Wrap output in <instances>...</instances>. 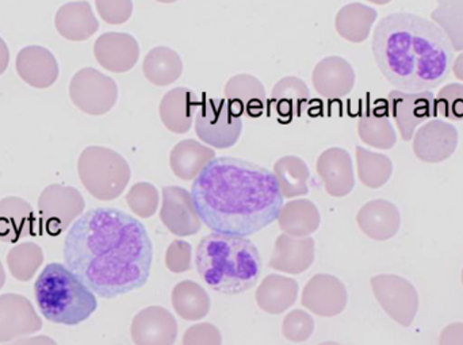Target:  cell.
Masks as SVG:
<instances>
[{"mask_svg": "<svg viewBox=\"0 0 463 345\" xmlns=\"http://www.w3.org/2000/svg\"><path fill=\"white\" fill-rule=\"evenodd\" d=\"M65 266L105 300L146 286L154 246L143 222L114 208H97L76 219L62 249Z\"/></svg>", "mask_w": 463, "mask_h": 345, "instance_id": "cell-1", "label": "cell"}, {"mask_svg": "<svg viewBox=\"0 0 463 345\" xmlns=\"http://www.w3.org/2000/svg\"><path fill=\"white\" fill-rule=\"evenodd\" d=\"M201 221L222 235L248 238L278 219L283 195L274 173L255 163L219 157L192 186Z\"/></svg>", "mask_w": 463, "mask_h": 345, "instance_id": "cell-2", "label": "cell"}, {"mask_svg": "<svg viewBox=\"0 0 463 345\" xmlns=\"http://www.w3.org/2000/svg\"><path fill=\"white\" fill-rule=\"evenodd\" d=\"M372 49L378 70L400 91H432L453 68L454 49L445 33L416 14L383 16L373 34Z\"/></svg>", "mask_w": 463, "mask_h": 345, "instance_id": "cell-3", "label": "cell"}, {"mask_svg": "<svg viewBox=\"0 0 463 345\" xmlns=\"http://www.w3.org/2000/svg\"><path fill=\"white\" fill-rule=\"evenodd\" d=\"M195 265L211 289L227 295L247 292L261 274L260 255L252 241L222 233H212L200 241Z\"/></svg>", "mask_w": 463, "mask_h": 345, "instance_id": "cell-4", "label": "cell"}, {"mask_svg": "<svg viewBox=\"0 0 463 345\" xmlns=\"http://www.w3.org/2000/svg\"><path fill=\"white\" fill-rule=\"evenodd\" d=\"M41 313L48 322L76 327L89 320L98 308L94 293L61 263L43 268L34 284Z\"/></svg>", "mask_w": 463, "mask_h": 345, "instance_id": "cell-5", "label": "cell"}, {"mask_svg": "<svg viewBox=\"0 0 463 345\" xmlns=\"http://www.w3.org/2000/svg\"><path fill=\"white\" fill-rule=\"evenodd\" d=\"M78 172L84 189L105 202L117 200L130 182L127 160L106 146H87L79 157Z\"/></svg>", "mask_w": 463, "mask_h": 345, "instance_id": "cell-6", "label": "cell"}, {"mask_svg": "<svg viewBox=\"0 0 463 345\" xmlns=\"http://www.w3.org/2000/svg\"><path fill=\"white\" fill-rule=\"evenodd\" d=\"M242 132L241 114L227 99L203 94L195 114V133L201 141L217 149L236 145Z\"/></svg>", "mask_w": 463, "mask_h": 345, "instance_id": "cell-7", "label": "cell"}, {"mask_svg": "<svg viewBox=\"0 0 463 345\" xmlns=\"http://www.w3.org/2000/svg\"><path fill=\"white\" fill-rule=\"evenodd\" d=\"M86 209L83 195L73 187L51 184L38 198L40 228L49 236H60Z\"/></svg>", "mask_w": 463, "mask_h": 345, "instance_id": "cell-8", "label": "cell"}, {"mask_svg": "<svg viewBox=\"0 0 463 345\" xmlns=\"http://www.w3.org/2000/svg\"><path fill=\"white\" fill-rule=\"evenodd\" d=\"M73 105L89 116H103L116 106L118 87L110 76L94 68H84L75 73L70 84Z\"/></svg>", "mask_w": 463, "mask_h": 345, "instance_id": "cell-9", "label": "cell"}, {"mask_svg": "<svg viewBox=\"0 0 463 345\" xmlns=\"http://www.w3.org/2000/svg\"><path fill=\"white\" fill-rule=\"evenodd\" d=\"M372 287L381 308L397 324L410 328L415 322L419 294L410 281L399 275H377L372 278Z\"/></svg>", "mask_w": 463, "mask_h": 345, "instance_id": "cell-10", "label": "cell"}, {"mask_svg": "<svg viewBox=\"0 0 463 345\" xmlns=\"http://www.w3.org/2000/svg\"><path fill=\"white\" fill-rule=\"evenodd\" d=\"M435 97L432 91L404 92L394 89L386 103L388 111L399 127L402 140L411 141L416 127L434 116Z\"/></svg>", "mask_w": 463, "mask_h": 345, "instance_id": "cell-11", "label": "cell"}, {"mask_svg": "<svg viewBox=\"0 0 463 345\" xmlns=\"http://www.w3.org/2000/svg\"><path fill=\"white\" fill-rule=\"evenodd\" d=\"M43 330V320L24 295H0V343H13Z\"/></svg>", "mask_w": 463, "mask_h": 345, "instance_id": "cell-12", "label": "cell"}, {"mask_svg": "<svg viewBox=\"0 0 463 345\" xmlns=\"http://www.w3.org/2000/svg\"><path fill=\"white\" fill-rule=\"evenodd\" d=\"M163 203L160 219L163 225L178 238L197 235L201 219L195 210L192 192L182 187L170 186L162 190Z\"/></svg>", "mask_w": 463, "mask_h": 345, "instance_id": "cell-13", "label": "cell"}, {"mask_svg": "<svg viewBox=\"0 0 463 345\" xmlns=\"http://www.w3.org/2000/svg\"><path fill=\"white\" fill-rule=\"evenodd\" d=\"M458 130L442 119H432L416 132L413 152L421 162L438 164L450 159L458 146Z\"/></svg>", "mask_w": 463, "mask_h": 345, "instance_id": "cell-14", "label": "cell"}, {"mask_svg": "<svg viewBox=\"0 0 463 345\" xmlns=\"http://www.w3.org/2000/svg\"><path fill=\"white\" fill-rule=\"evenodd\" d=\"M301 303L307 311L317 316L335 317L347 306V289L336 276L318 274L304 287Z\"/></svg>", "mask_w": 463, "mask_h": 345, "instance_id": "cell-15", "label": "cell"}, {"mask_svg": "<svg viewBox=\"0 0 463 345\" xmlns=\"http://www.w3.org/2000/svg\"><path fill=\"white\" fill-rule=\"evenodd\" d=\"M130 335L136 345H174L178 338V324L167 309L149 306L136 314Z\"/></svg>", "mask_w": 463, "mask_h": 345, "instance_id": "cell-16", "label": "cell"}, {"mask_svg": "<svg viewBox=\"0 0 463 345\" xmlns=\"http://www.w3.org/2000/svg\"><path fill=\"white\" fill-rule=\"evenodd\" d=\"M94 56L109 72L124 73L137 64L140 45L128 33L109 32L95 41Z\"/></svg>", "mask_w": 463, "mask_h": 345, "instance_id": "cell-17", "label": "cell"}, {"mask_svg": "<svg viewBox=\"0 0 463 345\" xmlns=\"http://www.w3.org/2000/svg\"><path fill=\"white\" fill-rule=\"evenodd\" d=\"M313 87L326 99L347 97L355 86V70L353 65L339 56L321 60L312 75Z\"/></svg>", "mask_w": 463, "mask_h": 345, "instance_id": "cell-18", "label": "cell"}, {"mask_svg": "<svg viewBox=\"0 0 463 345\" xmlns=\"http://www.w3.org/2000/svg\"><path fill=\"white\" fill-rule=\"evenodd\" d=\"M15 67L19 78L34 89H49L59 78L56 57L43 46H26L21 49L16 56Z\"/></svg>", "mask_w": 463, "mask_h": 345, "instance_id": "cell-19", "label": "cell"}, {"mask_svg": "<svg viewBox=\"0 0 463 345\" xmlns=\"http://www.w3.org/2000/svg\"><path fill=\"white\" fill-rule=\"evenodd\" d=\"M326 192L335 198L350 194L355 187L353 162L345 149L329 148L320 154L316 165Z\"/></svg>", "mask_w": 463, "mask_h": 345, "instance_id": "cell-20", "label": "cell"}, {"mask_svg": "<svg viewBox=\"0 0 463 345\" xmlns=\"http://www.w3.org/2000/svg\"><path fill=\"white\" fill-rule=\"evenodd\" d=\"M315 262V240L310 238H294L280 235L275 241L274 252L269 266L275 271L298 275Z\"/></svg>", "mask_w": 463, "mask_h": 345, "instance_id": "cell-21", "label": "cell"}, {"mask_svg": "<svg viewBox=\"0 0 463 345\" xmlns=\"http://www.w3.org/2000/svg\"><path fill=\"white\" fill-rule=\"evenodd\" d=\"M356 222L367 238L388 241L399 233L402 216L396 205L386 200H374L362 206Z\"/></svg>", "mask_w": 463, "mask_h": 345, "instance_id": "cell-22", "label": "cell"}, {"mask_svg": "<svg viewBox=\"0 0 463 345\" xmlns=\"http://www.w3.org/2000/svg\"><path fill=\"white\" fill-rule=\"evenodd\" d=\"M37 219L29 202L18 197L0 200V241L18 243L37 235Z\"/></svg>", "mask_w": 463, "mask_h": 345, "instance_id": "cell-23", "label": "cell"}, {"mask_svg": "<svg viewBox=\"0 0 463 345\" xmlns=\"http://www.w3.org/2000/svg\"><path fill=\"white\" fill-rule=\"evenodd\" d=\"M201 99L192 89L179 87L171 89L160 103V118L163 125L175 135H184L192 129Z\"/></svg>", "mask_w": 463, "mask_h": 345, "instance_id": "cell-24", "label": "cell"}, {"mask_svg": "<svg viewBox=\"0 0 463 345\" xmlns=\"http://www.w3.org/2000/svg\"><path fill=\"white\" fill-rule=\"evenodd\" d=\"M57 32L68 41H86L99 29V22L89 2H71L57 11Z\"/></svg>", "mask_w": 463, "mask_h": 345, "instance_id": "cell-25", "label": "cell"}, {"mask_svg": "<svg viewBox=\"0 0 463 345\" xmlns=\"http://www.w3.org/2000/svg\"><path fill=\"white\" fill-rule=\"evenodd\" d=\"M225 99L241 116L258 117L263 113L266 105V89L255 76L240 73L228 80Z\"/></svg>", "mask_w": 463, "mask_h": 345, "instance_id": "cell-26", "label": "cell"}, {"mask_svg": "<svg viewBox=\"0 0 463 345\" xmlns=\"http://www.w3.org/2000/svg\"><path fill=\"white\" fill-rule=\"evenodd\" d=\"M216 159V152L200 141L184 140L174 146L170 154V165L175 176L182 181H193L203 168Z\"/></svg>", "mask_w": 463, "mask_h": 345, "instance_id": "cell-27", "label": "cell"}, {"mask_svg": "<svg viewBox=\"0 0 463 345\" xmlns=\"http://www.w3.org/2000/svg\"><path fill=\"white\" fill-rule=\"evenodd\" d=\"M298 284L282 275H269L256 290V303L269 314H280L296 303Z\"/></svg>", "mask_w": 463, "mask_h": 345, "instance_id": "cell-28", "label": "cell"}, {"mask_svg": "<svg viewBox=\"0 0 463 345\" xmlns=\"http://www.w3.org/2000/svg\"><path fill=\"white\" fill-rule=\"evenodd\" d=\"M278 224L286 235L307 238L320 227V211L312 200H291L283 205L278 216Z\"/></svg>", "mask_w": 463, "mask_h": 345, "instance_id": "cell-29", "label": "cell"}, {"mask_svg": "<svg viewBox=\"0 0 463 345\" xmlns=\"http://www.w3.org/2000/svg\"><path fill=\"white\" fill-rule=\"evenodd\" d=\"M358 135L361 140L373 148H393L397 143L396 130L389 119L388 103L385 107H370L362 114L358 122Z\"/></svg>", "mask_w": 463, "mask_h": 345, "instance_id": "cell-30", "label": "cell"}, {"mask_svg": "<svg viewBox=\"0 0 463 345\" xmlns=\"http://www.w3.org/2000/svg\"><path fill=\"white\" fill-rule=\"evenodd\" d=\"M143 72L154 86H170L181 79L184 62L178 51L167 46H157L151 49L144 59Z\"/></svg>", "mask_w": 463, "mask_h": 345, "instance_id": "cell-31", "label": "cell"}, {"mask_svg": "<svg viewBox=\"0 0 463 345\" xmlns=\"http://www.w3.org/2000/svg\"><path fill=\"white\" fill-rule=\"evenodd\" d=\"M377 16L374 8L362 3H351L340 8L335 26L340 37L350 42L361 43L369 38Z\"/></svg>", "mask_w": 463, "mask_h": 345, "instance_id": "cell-32", "label": "cell"}, {"mask_svg": "<svg viewBox=\"0 0 463 345\" xmlns=\"http://www.w3.org/2000/svg\"><path fill=\"white\" fill-rule=\"evenodd\" d=\"M271 100L282 118L291 119L301 117L302 110L310 100V91L304 80L296 76H288L275 84Z\"/></svg>", "mask_w": 463, "mask_h": 345, "instance_id": "cell-33", "label": "cell"}, {"mask_svg": "<svg viewBox=\"0 0 463 345\" xmlns=\"http://www.w3.org/2000/svg\"><path fill=\"white\" fill-rule=\"evenodd\" d=\"M171 303L179 317L187 322H198L211 312V297L201 284L184 281L176 284L171 295Z\"/></svg>", "mask_w": 463, "mask_h": 345, "instance_id": "cell-34", "label": "cell"}, {"mask_svg": "<svg viewBox=\"0 0 463 345\" xmlns=\"http://www.w3.org/2000/svg\"><path fill=\"white\" fill-rule=\"evenodd\" d=\"M274 176L279 184L283 198L301 197L309 192V168L299 157H280L275 163Z\"/></svg>", "mask_w": 463, "mask_h": 345, "instance_id": "cell-35", "label": "cell"}, {"mask_svg": "<svg viewBox=\"0 0 463 345\" xmlns=\"http://www.w3.org/2000/svg\"><path fill=\"white\" fill-rule=\"evenodd\" d=\"M356 165L362 183L369 189H381L391 181L393 163L386 154L356 146Z\"/></svg>", "mask_w": 463, "mask_h": 345, "instance_id": "cell-36", "label": "cell"}, {"mask_svg": "<svg viewBox=\"0 0 463 345\" xmlns=\"http://www.w3.org/2000/svg\"><path fill=\"white\" fill-rule=\"evenodd\" d=\"M432 21L445 33L454 51H463V0H437Z\"/></svg>", "mask_w": 463, "mask_h": 345, "instance_id": "cell-37", "label": "cell"}, {"mask_svg": "<svg viewBox=\"0 0 463 345\" xmlns=\"http://www.w3.org/2000/svg\"><path fill=\"white\" fill-rule=\"evenodd\" d=\"M43 263V251L35 243L16 244L8 251L7 266L11 275L19 282L32 281Z\"/></svg>", "mask_w": 463, "mask_h": 345, "instance_id": "cell-38", "label": "cell"}, {"mask_svg": "<svg viewBox=\"0 0 463 345\" xmlns=\"http://www.w3.org/2000/svg\"><path fill=\"white\" fill-rule=\"evenodd\" d=\"M160 195L154 184L140 182L129 190L127 203L130 210L141 219H151L159 208Z\"/></svg>", "mask_w": 463, "mask_h": 345, "instance_id": "cell-39", "label": "cell"}, {"mask_svg": "<svg viewBox=\"0 0 463 345\" xmlns=\"http://www.w3.org/2000/svg\"><path fill=\"white\" fill-rule=\"evenodd\" d=\"M453 121H463V84L451 83L443 87L434 100V116Z\"/></svg>", "mask_w": 463, "mask_h": 345, "instance_id": "cell-40", "label": "cell"}, {"mask_svg": "<svg viewBox=\"0 0 463 345\" xmlns=\"http://www.w3.org/2000/svg\"><path fill=\"white\" fill-rule=\"evenodd\" d=\"M313 331H315V322L307 312L297 309L290 312L283 320V336L293 343H304L312 336Z\"/></svg>", "mask_w": 463, "mask_h": 345, "instance_id": "cell-41", "label": "cell"}, {"mask_svg": "<svg viewBox=\"0 0 463 345\" xmlns=\"http://www.w3.org/2000/svg\"><path fill=\"white\" fill-rule=\"evenodd\" d=\"M100 18L109 24H122L133 14L132 0H95Z\"/></svg>", "mask_w": 463, "mask_h": 345, "instance_id": "cell-42", "label": "cell"}, {"mask_svg": "<svg viewBox=\"0 0 463 345\" xmlns=\"http://www.w3.org/2000/svg\"><path fill=\"white\" fill-rule=\"evenodd\" d=\"M192 246L187 241L175 240L165 252V266L174 274L186 273L192 268Z\"/></svg>", "mask_w": 463, "mask_h": 345, "instance_id": "cell-43", "label": "cell"}, {"mask_svg": "<svg viewBox=\"0 0 463 345\" xmlns=\"http://www.w3.org/2000/svg\"><path fill=\"white\" fill-rule=\"evenodd\" d=\"M222 336L216 325L203 322L184 332V345H222Z\"/></svg>", "mask_w": 463, "mask_h": 345, "instance_id": "cell-44", "label": "cell"}, {"mask_svg": "<svg viewBox=\"0 0 463 345\" xmlns=\"http://www.w3.org/2000/svg\"><path fill=\"white\" fill-rule=\"evenodd\" d=\"M439 345H463V322L448 325L440 333Z\"/></svg>", "mask_w": 463, "mask_h": 345, "instance_id": "cell-45", "label": "cell"}, {"mask_svg": "<svg viewBox=\"0 0 463 345\" xmlns=\"http://www.w3.org/2000/svg\"><path fill=\"white\" fill-rule=\"evenodd\" d=\"M7 345H59L53 339L48 336H24V338L18 339V340L8 343Z\"/></svg>", "mask_w": 463, "mask_h": 345, "instance_id": "cell-46", "label": "cell"}, {"mask_svg": "<svg viewBox=\"0 0 463 345\" xmlns=\"http://www.w3.org/2000/svg\"><path fill=\"white\" fill-rule=\"evenodd\" d=\"M8 64H10V51H8L7 43L0 37V75L5 72Z\"/></svg>", "mask_w": 463, "mask_h": 345, "instance_id": "cell-47", "label": "cell"}, {"mask_svg": "<svg viewBox=\"0 0 463 345\" xmlns=\"http://www.w3.org/2000/svg\"><path fill=\"white\" fill-rule=\"evenodd\" d=\"M453 70L454 75L458 80L463 81V51L461 54H458L456 60L453 62Z\"/></svg>", "mask_w": 463, "mask_h": 345, "instance_id": "cell-48", "label": "cell"}, {"mask_svg": "<svg viewBox=\"0 0 463 345\" xmlns=\"http://www.w3.org/2000/svg\"><path fill=\"white\" fill-rule=\"evenodd\" d=\"M5 268H3L2 262H0V289L5 286Z\"/></svg>", "mask_w": 463, "mask_h": 345, "instance_id": "cell-49", "label": "cell"}, {"mask_svg": "<svg viewBox=\"0 0 463 345\" xmlns=\"http://www.w3.org/2000/svg\"><path fill=\"white\" fill-rule=\"evenodd\" d=\"M367 2L374 3V5H389V3L392 2V0H367Z\"/></svg>", "mask_w": 463, "mask_h": 345, "instance_id": "cell-50", "label": "cell"}, {"mask_svg": "<svg viewBox=\"0 0 463 345\" xmlns=\"http://www.w3.org/2000/svg\"><path fill=\"white\" fill-rule=\"evenodd\" d=\"M159 3H165V5H171V3L178 2V0H156Z\"/></svg>", "mask_w": 463, "mask_h": 345, "instance_id": "cell-51", "label": "cell"}, {"mask_svg": "<svg viewBox=\"0 0 463 345\" xmlns=\"http://www.w3.org/2000/svg\"><path fill=\"white\" fill-rule=\"evenodd\" d=\"M318 345H342V344L335 343V341H326V343H321Z\"/></svg>", "mask_w": 463, "mask_h": 345, "instance_id": "cell-52", "label": "cell"}, {"mask_svg": "<svg viewBox=\"0 0 463 345\" xmlns=\"http://www.w3.org/2000/svg\"><path fill=\"white\" fill-rule=\"evenodd\" d=\"M462 284H463V270H462Z\"/></svg>", "mask_w": 463, "mask_h": 345, "instance_id": "cell-53", "label": "cell"}]
</instances>
